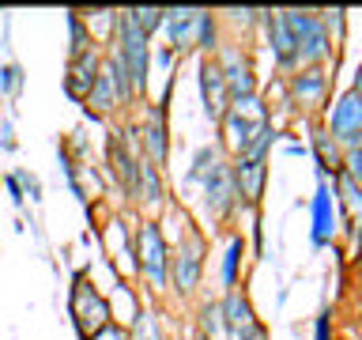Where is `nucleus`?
<instances>
[{"label": "nucleus", "mask_w": 362, "mask_h": 340, "mask_svg": "<svg viewBox=\"0 0 362 340\" xmlns=\"http://www.w3.org/2000/svg\"><path fill=\"white\" fill-rule=\"evenodd\" d=\"M113 34H117V53L124 72H129V84H132V95H144L147 91V34L132 23L129 11H117V23H113Z\"/></svg>", "instance_id": "1"}, {"label": "nucleus", "mask_w": 362, "mask_h": 340, "mask_svg": "<svg viewBox=\"0 0 362 340\" xmlns=\"http://www.w3.org/2000/svg\"><path fill=\"white\" fill-rule=\"evenodd\" d=\"M264 125H268V113H264V106H260V98H257V95L230 102V110L223 113L226 144H230L238 155H242L245 147L253 144V136H257L260 129H264Z\"/></svg>", "instance_id": "2"}, {"label": "nucleus", "mask_w": 362, "mask_h": 340, "mask_svg": "<svg viewBox=\"0 0 362 340\" xmlns=\"http://www.w3.org/2000/svg\"><path fill=\"white\" fill-rule=\"evenodd\" d=\"M283 23L294 34V45H298V61L302 64H317L328 57V34L325 23L313 16V11H283Z\"/></svg>", "instance_id": "3"}, {"label": "nucleus", "mask_w": 362, "mask_h": 340, "mask_svg": "<svg viewBox=\"0 0 362 340\" xmlns=\"http://www.w3.org/2000/svg\"><path fill=\"white\" fill-rule=\"evenodd\" d=\"M72 317H76V329L79 336L90 340L95 333L110 325V302L87 283V276H76V288H72Z\"/></svg>", "instance_id": "4"}, {"label": "nucleus", "mask_w": 362, "mask_h": 340, "mask_svg": "<svg viewBox=\"0 0 362 340\" xmlns=\"http://www.w3.org/2000/svg\"><path fill=\"white\" fill-rule=\"evenodd\" d=\"M136 265H140L144 280L151 288H166L170 257H166V238L158 231V223H144L140 234H136Z\"/></svg>", "instance_id": "5"}, {"label": "nucleus", "mask_w": 362, "mask_h": 340, "mask_svg": "<svg viewBox=\"0 0 362 340\" xmlns=\"http://www.w3.org/2000/svg\"><path fill=\"white\" fill-rule=\"evenodd\" d=\"M204 246H200V238L197 234H189L185 242L177 246V254L170 257V268H166V280H174V291L181 295H189L192 288H197V280H200V265H204Z\"/></svg>", "instance_id": "6"}, {"label": "nucleus", "mask_w": 362, "mask_h": 340, "mask_svg": "<svg viewBox=\"0 0 362 340\" xmlns=\"http://www.w3.org/2000/svg\"><path fill=\"white\" fill-rule=\"evenodd\" d=\"M219 68H223V79H226V95H230V102H238V98H249L257 91V79H253V68H249V57L242 53V50H226L223 53V61H219Z\"/></svg>", "instance_id": "7"}, {"label": "nucleus", "mask_w": 362, "mask_h": 340, "mask_svg": "<svg viewBox=\"0 0 362 340\" xmlns=\"http://www.w3.org/2000/svg\"><path fill=\"white\" fill-rule=\"evenodd\" d=\"M230 178H234V197L245 200L249 208H257L260 193H264V178H268L264 159H238L234 170H230Z\"/></svg>", "instance_id": "8"}, {"label": "nucleus", "mask_w": 362, "mask_h": 340, "mask_svg": "<svg viewBox=\"0 0 362 340\" xmlns=\"http://www.w3.org/2000/svg\"><path fill=\"white\" fill-rule=\"evenodd\" d=\"M102 72V61H98V50H87L68 61V76H64V91L72 95L76 102H87L90 98V87Z\"/></svg>", "instance_id": "9"}, {"label": "nucleus", "mask_w": 362, "mask_h": 340, "mask_svg": "<svg viewBox=\"0 0 362 340\" xmlns=\"http://www.w3.org/2000/svg\"><path fill=\"white\" fill-rule=\"evenodd\" d=\"M200 91H204V110L211 121H223V113L230 110V95H226V79L219 61H204L200 64Z\"/></svg>", "instance_id": "10"}, {"label": "nucleus", "mask_w": 362, "mask_h": 340, "mask_svg": "<svg viewBox=\"0 0 362 340\" xmlns=\"http://www.w3.org/2000/svg\"><path fill=\"white\" fill-rule=\"evenodd\" d=\"M355 132H362V98L355 91H347V95L332 106L328 136H332V140H347V136H355Z\"/></svg>", "instance_id": "11"}, {"label": "nucleus", "mask_w": 362, "mask_h": 340, "mask_svg": "<svg viewBox=\"0 0 362 340\" xmlns=\"http://www.w3.org/2000/svg\"><path fill=\"white\" fill-rule=\"evenodd\" d=\"M230 204H234V178H230V170L226 166H219L215 163L211 170H208V208H211V215H223L230 212Z\"/></svg>", "instance_id": "12"}, {"label": "nucleus", "mask_w": 362, "mask_h": 340, "mask_svg": "<svg viewBox=\"0 0 362 340\" xmlns=\"http://www.w3.org/2000/svg\"><path fill=\"white\" fill-rule=\"evenodd\" d=\"M197 23H200V8H170L166 16H163V27L170 34V45H174V50H185V45L192 42Z\"/></svg>", "instance_id": "13"}, {"label": "nucleus", "mask_w": 362, "mask_h": 340, "mask_svg": "<svg viewBox=\"0 0 362 340\" xmlns=\"http://www.w3.org/2000/svg\"><path fill=\"white\" fill-rule=\"evenodd\" d=\"M144 147H147V159H151L155 166L166 163V110L155 106L151 118H147V129H144Z\"/></svg>", "instance_id": "14"}, {"label": "nucleus", "mask_w": 362, "mask_h": 340, "mask_svg": "<svg viewBox=\"0 0 362 340\" xmlns=\"http://www.w3.org/2000/svg\"><path fill=\"white\" fill-rule=\"evenodd\" d=\"M332 234H336V204L328 186H321L313 197V242H328Z\"/></svg>", "instance_id": "15"}, {"label": "nucleus", "mask_w": 362, "mask_h": 340, "mask_svg": "<svg viewBox=\"0 0 362 340\" xmlns=\"http://www.w3.org/2000/svg\"><path fill=\"white\" fill-rule=\"evenodd\" d=\"M90 106H95V113H110V110H117L121 106V95H117V79H113V68L110 61L102 64V72L95 79V87H90Z\"/></svg>", "instance_id": "16"}, {"label": "nucleus", "mask_w": 362, "mask_h": 340, "mask_svg": "<svg viewBox=\"0 0 362 340\" xmlns=\"http://www.w3.org/2000/svg\"><path fill=\"white\" fill-rule=\"evenodd\" d=\"M132 197H140L144 204H158L163 200V178H158V166L151 159H140L136 163V189Z\"/></svg>", "instance_id": "17"}, {"label": "nucleus", "mask_w": 362, "mask_h": 340, "mask_svg": "<svg viewBox=\"0 0 362 340\" xmlns=\"http://www.w3.org/2000/svg\"><path fill=\"white\" fill-rule=\"evenodd\" d=\"M268 30H272V50H276V61L279 64H294V61H298V45H294L291 27L283 23V11L268 16Z\"/></svg>", "instance_id": "18"}, {"label": "nucleus", "mask_w": 362, "mask_h": 340, "mask_svg": "<svg viewBox=\"0 0 362 340\" xmlns=\"http://www.w3.org/2000/svg\"><path fill=\"white\" fill-rule=\"evenodd\" d=\"M219 314H223V329H226V333H238V329L253 325V310H249V302L238 291L226 295V302L219 306Z\"/></svg>", "instance_id": "19"}, {"label": "nucleus", "mask_w": 362, "mask_h": 340, "mask_svg": "<svg viewBox=\"0 0 362 340\" xmlns=\"http://www.w3.org/2000/svg\"><path fill=\"white\" fill-rule=\"evenodd\" d=\"M110 155H113V170H117L121 186L132 193V189H136V159H132V152H129V144H124V136H121V132L113 136Z\"/></svg>", "instance_id": "20"}, {"label": "nucleus", "mask_w": 362, "mask_h": 340, "mask_svg": "<svg viewBox=\"0 0 362 340\" xmlns=\"http://www.w3.org/2000/svg\"><path fill=\"white\" fill-rule=\"evenodd\" d=\"M325 87H328V79H325L321 68H305V72L294 76V95L302 98V106H313V102L325 95Z\"/></svg>", "instance_id": "21"}, {"label": "nucleus", "mask_w": 362, "mask_h": 340, "mask_svg": "<svg viewBox=\"0 0 362 340\" xmlns=\"http://www.w3.org/2000/svg\"><path fill=\"white\" fill-rule=\"evenodd\" d=\"M336 186H339V193H344V208H347L351 227H362V186L355 178H347L344 170L336 174Z\"/></svg>", "instance_id": "22"}, {"label": "nucleus", "mask_w": 362, "mask_h": 340, "mask_svg": "<svg viewBox=\"0 0 362 340\" xmlns=\"http://www.w3.org/2000/svg\"><path fill=\"white\" fill-rule=\"evenodd\" d=\"M313 147H317V159H321V170H325V174H339V170H344L339 144H336L328 132H317V136H313Z\"/></svg>", "instance_id": "23"}, {"label": "nucleus", "mask_w": 362, "mask_h": 340, "mask_svg": "<svg viewBox=\"0 0 362 340\" xmlns=\"http://www.w3.org/2000/svg\"><path fill=\"white\" fill-rule=\"evenodd\" d=\"M129 340H163V325L151 310H140L136 314V325H132V336Z\"/></svg>", "instance_id": "24"}, {"label": "nucleus", "mask_w": 362, "mask_h": 340, "mask_svg": "<svg viewBox=\"0 0 362 340\" xmlns=\"http://www.w3.org/2000/svg\"><path fill=\"white\" fill-rule=\"evenodd\" d=\"M68 30H72V57L95 50V42H90V34H87L83 16H79V11H68Z\"/></svg>", "instance_id": "25"}, {"label": "nucleus", "mask_w": 362, "mask_h": 340, "mask_svg": "<svg viewBox=\"0 0 362 340\" xmlns=\"http://www.w3.org/2000/svg\"><path fill=\"white\" fill-rule=\"evenodd\" d=\"M129 16H132L136 27H140L147 38H151V34L163 27V16H166V11H163V8H129Z\"/></svg>", "instance_id": "26"}, {"label": "nucleus", "mask_w": 362, "mask_h": 340, "mask_svg": "<svg viewBox=\"0 0 362 340\" xmlns=\"http://www.w3.org/2000/svg\"><path fill=\"white\" fill-rule=\"evenodd\" d=\"M238 261H242V238H230L226 246V261H223V283L234 291V276H238Z\"/></svg>", "instance_id": "27"}, {"label": "nucleus", "mask_w": 362, "mask_h": 340, "mask_svg": "<svg viewBox=\"0 0 362 340\" xmlns=\"http://www.w3.org/2000/svg\"><path fill=\"white\" fill-rule=\"evenodd\" d=\"M197 38H200V50H211V42H215V23H211V11H200Z\"/></svg>", "instance_id": "28"}, {"label": "nucleus", "mask_w": 362, "mask_h": 340, "mask_svg": "<svg viewBox=\"0 0 362 340\" xmlns=\"http://www.w3.org/2000/svg\"><path fill=\"white\" fill-rule=\"evenodd\" d=\"M344 166H347L344 174H347V178H355L358 186H362V147H355V152H347V155H344Z\"/></svg>", "instance_id": "29"}, {"label": "nucleus", "mask_w": 362, "mask_h": 340, "mask_svg": "<svg viewBox=\"0 0 362 340\" xmlns=\"http://www.w3.org/2000/svg\"><path fill=\"white\" fill-rule=\"evenodd\" d=\"M204 329H208V333H219V329H223L219 306H204Z\"/></svg>", "instance_id": "30"}, {"label": "nucleus", "mask_w": 362, "mask_h": 340, "mask_svg": "<svg viewBox=\"0 0 362 340\" xmlns=\"http://www.w3.org/2000/svg\"><path fill=\"white\" fill-rule=\"evenodd\" d=\"M230 340H264V329L253 322V325H245V329H238V333H230Z\"/></svg>", "instance_id": "31"}, {"label": "nucleus", "mask_w": 362, "mask_h": 340, "mask_svg": "<svg viewBox=\"0 0 362 340\" xmlns=\"http://www.w3.org/2000/svg\"><path fill=\"white\" fill-rule=\"evenodd\" d=\"M90 340H129V333H121L117 325H106V329H102V333H95Z\"/></svg>", "instance_id": "32"}, {"label": "nucleus", "mask_w": 362, "mask_h": 340, "mask_svg": "<svg viewBox=\"0 0 362 340\" xmlns=\"http://www.w3.org/2000/svg\"><path fill=\"white\" fill-rule=\"evenodd\" d=\"M16 87H19V68L11 64L8 72H4V91H16Z\"/></svg>", "instance_id": "33"}, {"label": "nucleus", "mask_w": 362, "mask_h": 340, "mask_svg": "<svg viewBox=\"0 0 362 340\" xmlns=\"http://www.w3.org/2000/svg\"><path fill=\"white\" fill-rule=\"evenodd\" d=\"M8 189H11V197H16V204L23 200V189H19V178H8Z\"/></svg>", "instance_id": "34"}, {"label": "nucleus", "mask_w": 362, "mask_h": 340, "mask_svg": "<svg viewBox=\"0 0 362 340\" xmlns=\"http://www.w3.org/2000/svg\"><path fill=\"white\" fill-rule=\"evenodd\" d=\"M344 144H347V152H355V147H362V132H355V136H347Z\"/></svg>", "instance_id": "35"}, {"label": "nucleus", "mask_w": 362, "mask_h": 340, "mask_svg": "<svg viewBox=\"0 0 362 340\" xmlns=\"http://www.w3.org/2000/svg\"><path fill=\"white\" fill-rule=\"evenodd\" d=\"M317 340H328V317H321V322H317Z\"/></svg>", "instance_id": "36"}, {"label": "nucleus", "mask_w": 362, "mask_h": 340, "mask_svg": "<svg viewBox=\"0 0 362 340\" xmlns=\"http://www.w3.org/2000/svg\"><path fill=\"white\" fill-rule=\"evenodd\" d=\"M23 181H27V193H30V197H34V200H38V181H34L30 174H27V178H23Z\"/></svg>", "instance_id": "37"}, {"label": "nucleus", "mask_w": 362, "mask_h": 340, "mask_svg": "<svg viewBox=\"0 0 362 340\" xmlns=\"http://www.w3.org/2000/svg\"><path fill=\"white\" fill-rule=\"evenodd\" d=\"M355 95L362 98V68H358V79H355Z\"/></svg>", "instance_id": "38"}, {"label": "nucleus", "mask_w": 362, "mask_h": 340, "mask_svg": "<svg viewBox=\"0 0 362 340\" xmlns=\"http://www.w3.org/2000/svg\"><path fill=\"white\" fill-rule=\"evenodd\" d=\"M200 340H208V336H200Z\"/></svg>", "instance_id": "39"}]
</instances>
